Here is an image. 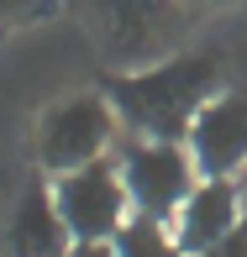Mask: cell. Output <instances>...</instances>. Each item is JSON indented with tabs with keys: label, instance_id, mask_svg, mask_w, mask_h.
<instances>
[{
	"label": "cell",
	"instance_id": "obj_9",
	"mask_svg": "<svg viewBox=\"0 0 247 257\" xmlns=\"http://www.w3.org/2000/svg\"><path fill=\"white\" fill-rule=\"evenodd\" d=\"M111 247H116V257H184V247H179V236H174L169 220L137 215V210L121 220V231L111 236Z\"/></svg>",
	"mask_w": 247,
	"mask_h": 257
},
{
	"label": "cell",
	"instance_id": "obj_10",
	"mask_svg": "<svg viewBox=\"0 0 247 257\" xmlns=\"http://www.w3.org/2000/svg\"><path fill=\"white\" fill-rule=\"evenodd\" d=\"M200 257H247V215H242L237 226H231L226 236L216 241V247H205V252H200Z\"/></svg>",
	"mask_w": 247,
	"mask_h": 257
},
{
	"label": "cell",
	"instance_id": "obj_2",
	"mask_svg": "<svg viewBox=\"0 0 247 257\" xmlns=\"http://www.w3.org/2000/svg\"><path fill=\"white\" fill-rule=\"evenodd\" d=\"M116 105L105 100V89H85V95H68L58 100L53 110H42L37 121V163L53 173H74L95 158H111V142H116Z\"/></svg>",
	"mask_w": 247,
	"mask_h": 257
},
{
	"label": "cell",
	"instance_id": "obj_1",
	"mask_svg": "<svg viewBox=\"0 0 247 257\" xmlns=\"http://www.w3.org/2000/svg\"><path fill=\"white\" fill-rule=\"evenodd\" d=\"M221 84H226L221 53L200 48V53H174L147 68L105 79V100L116 105V115L132 132L152 137V142H184L195 115L205 110V100L221 95Z\"/></svg>",
	"mask_w": 247,
	"mask_h": 257
},
{
	"label": "cell",
	"instance_id": "obj_4",
	"mask_svg": "<svg viewBox=\"0 0 247 257\" xmlns=\"http://www.w3.org/2000/svg\"><path fill=\"white\" fill-rule=\"evenodd\" d=\"M53 200L63 210L74 241H111L121 231V220L132 215V200H126V184L116 158H95L74 173H58L53 179Z\"/></svg>",
	"mask_w": 247,
	"mask_h": 257
},
{
	"label": "cell",
	"instance_id": "obj_6",
	"mask_svg": "<svg viewBox=\"0 0 247 257\" xmlns=\"http://www.w3.org/2000/svg\"><path fill=\"white\" fill-rule=\"evenodd\" d=\"M184 147H190L200 179H237L247 168V100L226 95V89L216 100H205V110L195 115L190 137H184Z\"/></svg>",
	"mask_w": 247,
	"mask_h": 257
},
{
	"label": "cell",
	"instance_id": "obj_11",
	"mask_svg": "<svg viewBox=\"0 0 247 257\" xmlns=\"http://www.w3.org/2000/svg\"><path fill=\"white\" fill-rule=\"evenodd\" d=\"M68 257H116V247H111V241H74Z\"/></svg>",
	"mask_w": 247,
	"mask_h": 257
},
{
	"label": "cell",
	"instance_id": "obj_3",
	"mask_svg": "<svg viewBox=\"0 0 247 257\" xmlns=\"http://www.w3.org/2000/svg\"><path fill=\"white\" fill-rule=\"evenodd\" d=\"M116 168H121V184H126L132 210L137 215H158V220H174V210L190 200V189L200 184V168H195V158H190L184 142L137 137V142L121 147Z\"/></svg>",
	"mask_w": 247,
	"mask_h": 257
},
{
	"label": "cell",
	"instance_id": "obj_7",
	"mask_svg": "<svg viewBox=\"0 0 247 257\" xmlns=\"http://www.w3.org/2000/svg\"><path fill=\"white\" fill-rule=\"evenodd\" d=\"M247 215V189L237 179H200L190 189V200L174 210V236H179L184 257H200L205 247H216L231 226Z\"/></svg>",
	"mask_w": 247,
	"mask_h": 257
},
{
	"label": "cell",
	"instance_id": "obj_8",
	"mask_svg": "<svg viewBox=\"0 0 247 257\" xmlns=\"http://www.w3.org/2000/svg\"><path fill=\"white\" fill-rule=\"evenodd\" d=\"M68 247H74V231H68L53 189L32 184V189L16 200V210H11L6 252L11 257H68Z\"/></svg>",
	"mask_w": 247,
	"mask_h": 257
},
{
	"label": "cell",
	"instance_id": "obj_5",
	"mask_svg": "<svg viewBox=\"0 0 247 257\" xmlns=\"http://www.w3.org/2000/svg\"><path fill=\"white\" fill-rule=\"evenodd\" d=\"M179 6L184 0H90V16L116 63H142L174 42Z\"/></svg>",
	"mask_w": 247,
	"mask_h": 257
},
{
	"label": "cell",
	"instance_id": "obj_13",
	"mask_svg": "<svg viewBox=\"0 0 247 257\" xmlns=\"http://www.w3.org/2000/svg\"><path fill=\"white\" fill-rule=\"evenodd\" d=\"M184 6H210V0H184Z\"/></svg>",
	"mask_w": 247,
	"mask_h": 257
},
{
	"label": "cell",
	"instance_id": "obj_12",
	"mask_svg": "<svg viewBox=\"0 0 247 257\" xmlns=\"http://www.w3.org/2000/svg\"><path fill=\"white\" fill-rule=\"evenodd\" d=\"M32 6H37V0H0V21H6V16H27Z\"/></svg>",
	"mask_w": 247,
	"mask_h": 257
}]
</instances>
